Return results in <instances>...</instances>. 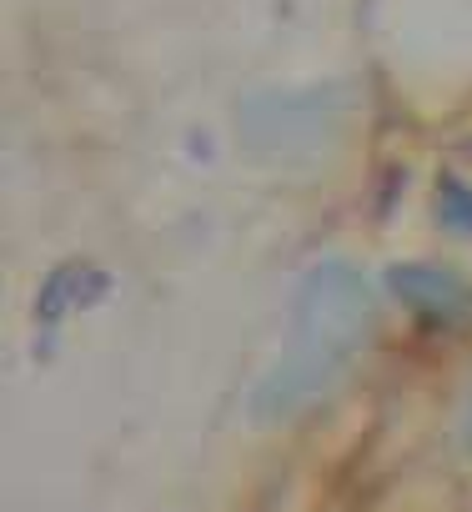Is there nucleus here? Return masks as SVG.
<instances>
[{
	"label": "nucleus",
	"mask_w": 472,
	"mask_h": 512,
	"mask_svg": "<svg viewBox=\"0 0 472 512\" xmlns=\"http://www.w3.org/2000/svg\"><path fill=\"white\" fill-rule=\"evenodd\" d=\"M392 287H397L402 302H412V307H422V312H452V307L462 302L457 282L442 277V272H427V267H397V272H392Z\"/></svg>",
	"instance_id": "nucleus-3"
},
{
	"label": "nucleus",
	"mask_w": 472,
	"mask_h": 512,
	"mask_svg": "<svg viewBox=\"0 0 472 512\" xmlns=\"http://www.w3.org/2000/svg\"><path fill=\"white\" fill-rule=\"evenodd\" d=\"M442 201H447V221H457V226H467V231H472V191L447 186V191H442Z\"/></svg>",
	"instance_id": "nucleus-4"
},
{
	"label": "nucleus",
	"mask_w": 472,
	"mask_h": 512,
	"mask_svg": "<svg viewBox=\"0 0 472 512\" xmlns=\"http://www.w3.org/2000/svg\"><path fill=\"white\" fill-rule=\"evenodd\" d=\"M467 447H472V392H467Z\"/></svg>",
	"instance_id": "nucleus-5"
},
{
	"label": "nucleus",
	"mask_w": 472,
	"mask_h": 512,
	"mask_svg": "<svg viewBox=\"0 0 472 512\" xmlns=\"http://www.w3.org/2000/svg\"><path fill=\"white\" fill-rule=\"evenodd\" d=\"M372 337V292L367 277L352 262H317L292 302V332L277 357V367L252 392L257 422H287L307 412L322 392L342 382V372L357 362V352Z\"/></svg>",
	"instance_id": "nucleus-1"
},
{
	"label": "nucleus",
	"mask_w": 472,
	"mask_h": 512,
	"mask_svg": "<svg viewBox=\"0 0 472 512\" xmlns=\"http://www.w3.org/2000/svg\"><path fill=\"white\" fill-rule=\"evenodd\" d=\"M332 91H312V96H257L242 116H247V136L262 151H292L297 136L322 141V126L337 121L332 111Z\"/></svg>",
	"instance_id": "nucleus-2"
}]
</instances>
